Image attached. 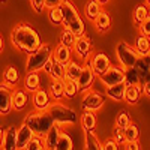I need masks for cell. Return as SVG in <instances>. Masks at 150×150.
<instances>
[{
    "label": "cell",
    "instance_id": "6da1fadb",
    "mask_svg": "<svg viewBox=\"0 0 150 150\" xmlns=\"http://www.w3.org/2000/svg\"><path fill=\"white\" fill-rule=\"evenodd\" d=\"M11 42L15 48H18L20 51L32 54L35 53L38 48L42 45L41 36L32 26L29 24H20L17 26L11 33Z\"/></svg>",
    "mask_w": 150,
    "mask_h": 150
},
{
    "label": "cell",
    "instance_id": "7a4b0ae2",
    "mask_svg": "<svg viewBox=\"0 0 150 150\" xmlns=\"http://www.w3.org/2000/svg\"><path fill=\"white\" fill-rule=\"evenodd\" d=\"M60 9H62V15H63V24L65 27L69 29L72 33H75V36L80 38L86 33V24L81 18V15L78 14L77 6H75L71 0H63L60 3Z\"/></svg>",
    "mask_w": 150,
    "mask_h": 150
},
{
    "label": "cell",
    "instance_id": "3957f363",
    "mask_svg": "<svg viewBox=\"0 0 150 150\" xmlns=\"http://www.w3.org/2000/svg\"><path fill=\"white\" fill-rule=\"evenodd\" d=\"M24 123L33 131V134L36 137L44 138L45 134L51 129V126L54 125V120L48 114V111H33L24 119Z\"/></svg>",
    "mask_w": 150,
    "mask_h": 150
},
{
    "label": "cell",
    "instance_id": "277c9868",
    "mask_svg": "<svg viewBox=\"0 0 150 150\" xmlns=\"http://www.w3.org/2000/svg\"><path fill=\"white\" fill-rule=\"evenodd\" d=\"M48 114L51 116L56 125L63 126V125H75L78 122V114L75 112V110L63 105L60 101L51 102L48 107Z\"/></svg>",
    "mask_w": 150,
    "mask_h": 150
},
{
    "label": "cell",
    "instance_id": "5b68a950",
    "mask_svg": "<svg viewBox=\"0 0 150 150\" xmlns=\"http://www.w3.org/2000/svg\"><path fill=\"white\" fill-rule=\"evenodd\" d=\"M53 51L50 44H42L35 53L29 54L27 63H26V69L27 72H39L44 69V66L47 65V62L53 57Z\"/></svg>",
    "mask_w": 150,
    "mask_h": 150
},
{
    "label": "cell",
    "instance_id": "8992f818",
    "mask_svg": "<svg viewBox=\"0 0 150 150\" xmlns=\"http://www.w3.org/2000/svg\"><path fill=\"white\" fill-rule=\"evenodd\" d=\"M116 56H117V60H119V65L123 68V69H129V68H134L137 60L140 59V54L135 48H132L129 44L120 41L116 47Z\"/></svg>",
    "mask_w": 150,
    "mask_h": 150
},
{
    "label": "cell",
    "instance_id": "52a82bcc",
    "mask_svg": "<svg viewBox=\"0 0 150 150\" xmlns=\"http://www.w3.org/2000/svg\"><path fill=\"white\" fill-rule=\"evenodd\" d=\"M105 102V98L98 93V92H93V90H87V93L83 96L81 99V107L84 111H98Z\"/></svg>",
    "mask_w": 150,
    "mask_h": 150
},
{
    "label": "cell",
    "instance_id": "ba28073f",
    "mask_svg": "<svg viewBox=\"0 0 150 150\" xmlns=\"http://www.w3.org/2000/svg\"><path fill=\"white\" fill-rule=\"evenodd\" d=\"M101 81L105 84V87H111L114 84H119V83H123L125 81V69L119 65V66H110L101 77Z\"/></svg>",
    "mask_w": 150,
    "mask_h": 150
},
{
    "label": "cell",
    "instance_id": "9c48e42d",
    "mask_svg": "<svg viewBox=\"0 0 150 150\" xmlns=\"http://www.w3.org/2000/svg\"><path fill=\"white\" fill-rule=\"evenodd\" d=\"M95 77L96 74L90 65V62H86L83 65V69H81V74L77 80L78 83V87H80V92H87L90 90V87L93 86V81H95Z\"/></svg>",
    "mask_w": 150,
    "mask_h": 150
},
{
    "label": "cell",
    "instance_id": "30bf717a",
    "mask_svg": "<svg viewBox=\"0 0 150 150\" xmlns=\"http://www.w3.org/2000/svg\"><path fill=\"white\" fill-rule=\"evenodd\" d=\"M92 41L87 38L86 35L77 38V41H75V45H74V50H75V54H77L80 59L89 62L90 59V54H92Z\"/></svg>",
    "mask_w": 150,
    "mask_h": 150
},
{
    "label": "cell",
    "instance_id": "8fae6325",
    "mask_svg": "<svg viewBox=\"0 0 150 150\" xmlns=\"http://www.w3.org/2000/svg\"><path fill=\"white\" fill-rule=\"evenodd\" d=\"M12 111V89L11 86L0 84V114H9Z\"/></svg>",
    "mask_w": 150,
    "mask_h": 150
},
{
    "label": "cell",
    "instance_id": "7c38bea8",
    "mask_svg": "<svg viewBox=\"0 0 150 150\" xmlns=\"http://www.w3.org/2000/svg\"><path fill=\"white\" fill-rule=\"evenodd\" d=\"M89 62H90V65H92L95 74H96V77H101V75L111 66L110 57L105 53H96V54H93V57Z\"/></svg>",
    "mask_w": 150,
    "mask_h": 150
},
{
    "label": "cell",
    "instance_id": "4fadbf2b",
    "mask_svg": "<svg viewBox=\"0 0 150 150\" xmlns=\"http://www.w3.org/2000/svg\"><path fill=\"white\" fill-rule=\"evenodd\" d=\"M51 104V96L44 89H38L33 92V105L36 111H47Z\"/></svg>",
    "mask_w": 150,
    "mask_h": 150
},
{
    "label": "cell",
    "instance_id": "5bb4252c",
    "mask_svg": "<svg viewBox=\"0 0 150 150\" xmlns=\"http://www.w3.org/2000/svg\"><path fill=\"white\" fill-rule=\"evenodd\" d=\"M35 137L33 131L27 126L26 123H23L20 128H17V146L18 150H24V147L27 146V143Z\"/></svg>",
    "mask_w": 150,
    "mask_h": 150
},
{
    "label": "cell",
    "instance_id": "9a60e30c",
    "mask_svg": "<svg viewBox=\"0 0 150 150\" xmlns=\"http://www.w3.org/2000/svg\"><path fill=\"white\" fill-rule=\"evenodd\" d=\"M60 128L62 126H59V125L54 123L53 126H51V129L45 134V137H44V146H45L47 150H54L56 149L57 141L60 138V134H62V129Z\"/></svg>",
    "mask_w": 150,
    "mask_h": 150
},
{
    "label": "cell",
    "instance_id": "2e32d148",
    "mask_svg": "<svg viewBox=\"0 0 150 150\" xmlns=\"http://www.w3.org/2000/svg\"><path fill=\"white\" fill-rule=\"evenodd\" d=\"M53 59L56 62L63 63V65H68L69 62L72 60V48L71 47H66L63 44H59L56 47V50L53 51Z\"/></svg>",
    "mask_w": 150,
    "mask_h": 150
},
{
    "label": "cell",
    "instance_id": "e0dca14e",
    "mask_svg": "<svg viewBox=\"0 0 150 150\" xmlns=\"http://www.w3.org/2000/svg\"><path fill=\"white\" fill-rule=\"evenodd\" d=\"M3 150H18L17 146V128L11 126L3 132Z\"/></svg>",
    "mask_w": 150,
    "mask_h": 150
},
{
    "label": "cell",
    "instance_id": "ac0fdd59",
    "mask_svg": "<svg viewBox=\"0 0 150 150\" xmlns=\"http://www.w3.org/2000/svg\"><path fill=\"white\" fill-rule=\"evenodd\" d=\"M126 87H128V84L125 81L114 84L111 87H107V95L112 99V101H123L125 95H126Z\"/></svg>",
    "mask_w": 150,
    "mask_h": 150
},
{
    "label": "cell",
    "instance_id": "d6986e66",
    "mask_svg": "<svg viewBox=\"0 0 150 150\" xmlns=\"http://www.w3.org/2000/svg\"><path fill=\"white\" fill-rule=\"evenodd\" d=\"M143 93V87L141 84H131L126 87V95H125V101L131 105H135L140 101V96Z\"/></svg>",
    "mask_w": 150,
    "mask_h": 150
},
{
    "label": "cell",
    "instance_id": "ffe728a7",
    "mask_svg": "<svg viewBox=\"0 0 150 150\" xmlns=\"http://www.w3.org/2000/svg\"><path fill=\"white\" fill-rule=\"evenodd\" d=\"M29 102V93L24 90H12V108L23 110Z\"/></svg>",
    "mask_w": 150,
    "mask_h": 150
},
{
    "label": "cell",
    "instance_id": "44dd1931",
    "mask_svg": "<svg viewBox=\"0 0 150 150\" xmlns=\"http://www.w3.org/2000/svg\"><path fill=\"white\" fill-rule=\"evenodd\" d=\"M41 86V77H39V72H27L26 75V80H24V89L27 92L33 93L39 89Z\"/></svg>",
    "mask_w": 150,
    "mask_h": 150
},
{
    "label": "cell",
    "instance_id": "7402d4cb",
    "mask_svg": "<svg viewBox=\"0 0 150 150\" xmlns=\"http://www.w3.org/2000/svg\"><path fill=\"white\" fill-rule=\"evenodd\" d=\"M93 23H95V27H96L99 32L105 33V32H108L110 27H111V17L107 14L105 11H101V12H99V15L93 20Z\"/></svg>",
    "mask_w": 150,
    "mask_h": 150
},
{
    "label": "cell",
    "instance_id": "603a6c76",
    "mask_svg": "<svg viewBox=\"0 0 150 150\" xmlns=\"http://www.w3.org/2000/svg\"><path fill=\"white\" fill-rule=\"evenodd\" d=\"M81 125H83V129L86 132H92L96 128V116L93 111H83V114L80 117Z\"/></svg>",
    "mask_w": 150,
    "mask_h": 150
},
{
    "label": "cell",
    "instance_id": "cb8c5ba5",
    "mask_svg": "<svg viewBox=\"0 0 150 150\" xmlns=\"http://www.w3.org/2000/svg\"><path fill=\"white\" fill-rule=\"evenodd\" d=\"M83 65L78 63L77 60H71L69 63L66 65V74H65V80H75L77 81L80 74H81Z\"/></svg>",
    "mask_w": 150,
    "mask_h": 150
},
{
    "label": "cell",
    "instance_id": "d4e9b609",
    "mask_svg": "<svg viewBox=\"0 0 150 150\" xmlns=\"http://www.w3.org/2000/svg\"><path fill=\"white\" fill-rule=\"evenodd\" d=\"M50 93L54 101H60L65 96L63 92V80H53V83L50 84Z\"/></svg>",
    "mask_w": 150,
    "mask_h": 150
},
{
    "label": "cell",
    "instance_id": "484cf974",
    "mask_svg": "<svg viewBox=\"0 0 150 150\" xmlns=\"http://www.w3.org/2000/svg\"><path fill=\"white\" fill-rule=\"evenodd\" d=\"M135 50L138 51L140 56H144V54L150 53V38H147L144 35H140L135 41Z\"/></svg>",
    "mask_w": 150,
    "mask_h": 150
},
{
    "label": "cell",
    "instance_id": "4316f807",
    "mask_svg": "<svg viewBox=\"0 0 150 150\" xmlns=\"http://www.w3.org/2000/svg\"><path fill=\"white\" fill-rule=\"evenodd\" d=\"M63 92L66 98H75L80 93L78 83L75 80H63Z\"/></svg>",
    "mask_w": 150,
    "mask_h": 150
},
{
    "label": "cell",
    "instance_id": "83f0119b",
    "mask_svg": "<svg viewBox=\"0 0 150 150\" xmlns=\"http://www.w3.org/2000/svg\"><path fill=\"white\" fill-rule=\"evenodd\" d=\"M86 150H102V143L98 140L96 134L92 132H86Z\"/></svg>",
    "mask_w": 150,
    "mask_h": 150
},
{
    "label": "cell",
    "instance_id": "f1b7e54d",
    "mask_svg": "<svg viewBox=\"0 0 150 150\" xmlns=\"http://www.w3.org/2000/svg\"><path fill=\"white\" fill-rule=\"evenodd\" d=\"M54 150H74V141H72V138H71V135L62 131L60 138H59L57 146H56Z\"/></svg>",
    "mask_w": 150,
    "mask_h": 150
},
{
    "label": "cell",
    "instance_id": "f546056e",
    "mask_svg": "<svg viewBox=\"0 0 150 150\" xmlns=\"http://www.w3.org/2000/svg\"><path fill=\"white\" fill-rule=\"evenodd\" d=\"M65 74H66V65L60 63V62H56L53 59V69L50 72L53 80H65Z\"/></svg>",
    "mask_w": 150,
    "mask_h": 150
},
{
    "label": "cell",
    "instance_id": "4dcf8cb0",
    "mask_svg": "<svg viewBox=\"0 0 150 150\" xmlns=\"http://www.w3.org/2000/svg\"><path fill=\"white\" fill-rule=\"evenodd\" d=\"M101 11H102L101 5H99L96 0H90V2H87V5H86V17L89 18L90 21H93L99 15Z\"/></svg>",
    "mask_w": 150,
    "mask_h": 150
},
{
    "label": "cell",
    "instance_id": "1f68e13d",
    "mask_svg": "<svg viewBox=\"0 0 150 150\" xmlns=\"http://www.w3.org/2000/svg\"><path fill=\"white\" fill-rule=\"evenodd\" d=\"M3 78H5V83H6L8 86H17L18 78H20L17 68H14V66L6 68V71H5V74H3Z\"/></svg>",
    "mask_w": 150,
    "mask_h": 150
},
{
    "label": "cell",
    "instance_id": "d6a6232c",
    "mask_svg": "<svg viewBox=\"0 0 150 150\" xmlns=\"http://www.w3.org/2000/svg\"><path fill=\"white\" fill-rule=\"evenodd\" d=\"M75 41H77V36H75V33H72L69 29L65 27V30L62 32V35H60V44H63V45H66V47L74 48Z\"/></svg>",
    "mask_w": 150,
    "mask_h": 150
},
{
    "label": "cell",
    "instance_id": "836d02e7",
    "mask_svg": "<svg viewBox=\"0 0 150 150\" xmlns=\"http://www.w3.org/2000/svg\"><path fill=\"white\" fill-rule=\"evenodd\" d=\"M123 134H125V140L126 141H135V140H138V137H140V129L137 125L131 123L129 126H126L123 129Z\"/></svg>",
    "mask_w": 150,
    "mask_h": 150
},
{
    "label": "cell",
    "instance_id": "e575fe53",
    "mask_svg": "<svg viewBox=\"0 0 150 150\" xmlns=\"http://www.w3.org/2000/svg\"><path fill=\"white\" fill-rule=\"evenodd\" d=\"M48 18H50V21H51L54 26H60V24H63V15H62V9H60V6L50 8Z\"/></svg>",
    "mask_w": 150,
    "mask_h": 150
},
{
    "label": "cell",
    "instance_id": "d590c367",
    "mask_svg": "<svg viewBox=\"0 0 150 150\" xmlns=\"http://www.w3.org/2000/svg\"><path fill=\"white\" fill-rule=\"evenodd\" d=\"M147 15H149V9H147V6H144V5H138L135 8V11H134V21H135V24H140L147 18Z\"/></svg>",
    "mask_w": 150,
    "mask_h": 150
},
{
    "label": "cell",
    "instance_id": "8d00e7d4",
    "mask_svg": "<svg viewBox=\"0 0 150 150\" xmlns=\"http://www.w3.org/2000/svg\"><path fill=\"white\" fill-rule=\"evenodd\" d=\"M131 125V116L128 111H120L117 117H116V128H120V129H125L126 126Z\"/></svg>",
    "mask_w": 150,
    "mask_h": 150
},
{
    "label": "cell",
    "instance_id": "74e56055",
    "mask_svg": "<svg viewBox=\"0 0 150 150\" xmlns=\"http://www.w3.org/2000/svg\"><path fill=\"white\" fill-rule=\"evenodd\" d=\"M125 83H126L128 86H131V84H141L140 77H138V74H137L135 68L125 69Z\"/></svg>",
    "mask_w": 150,
    "mask_h": 150
},
{
    "label": "cell",
    "instance_id": "f35d334b",
    "mask_svg": "<svg viewBox=\"0 0 150 150\" xmlns=\"http://www.w3.org/2000/svg\"><path fill=\"white\" fill-rule=\"evenodd\" d=\"M45 146H44V138L41 137H33V138L27 143V146L24 147V150H44Z\"/></svg>",
    "mask_w": 150,
    "mask_h": 150
},
{
    "label": "cell",
    "instance_id": "ab89813d",
    "mask_svg": "<svg viewBox=\"0 0 150 150\" xmlns=\"http://www.w3.org/2000/svg\"><path fill=\"white\" fill-rule=\"evenodd\" d=\"M140 32H141V35H144V36L150 38V14H149V15H147V18L140 24Z\"/></svg>",
    "mask_w": 150,
    "mask_h": 150
},
{
    "label": "cell",
    "instance_id": "60d3db41",
    "mask_svg": "<svg viewBox=\"0 0 150 150\" xmlns=\"http://www.w3.org/2000/svg\"><path fill=\"white\" fill-rule=\"evenodd\" d=\"M102 150H119V143L114 138H108L102 143Z\"/></svg>",
    "mask_w": 150,
    "mask_h": 150
},
{
    "label": "cell",
    "instance_id": "b9f144b4",
    "mask_svg": "<svg viewBox=\"0 0 150 150\" xmlns=\"http://www.w3.org/2000/svg\"><path fill=\"white\" fill-rule=\"evenodd\" d=\"M32 2V6L36 12H42L44 8H45V0H30Z\"/></svg>",
    "mask_w": 150,
    "mask_h": 150
},
{
    "label": "cell",
    "instance_id": "7bdbcfd3",
    "mask_svg": "<svg viewBox=\"0 0 150 150\" xmlns=\"http://www.w3.org/2000/svg\"><path fill=\"white\" fill-rule=\"evenodd\" d=\"M125 150H141V146H140L138 140H135V141H126V143H125Z\"/></svg>",
    "mask_w": 150,
    "mask_h": 150
},
{
    "label": "cell",
    "instance_id": "ee69618b",
    "mask_svg": "<svg viewBox=\"0 0 150 150\" xmlns=\"http://www.w3.org/2000/svg\"><path fill=\"white\" fill-rule=\"evenodd\" d=\"M114 140H116L119 144H125V143H126V140H125L123 129H120V128H117V129H116V137H114Z\"/></svg>",
    "mask_w": 150,
    "mask_h": 150
},
{
    "label": "cell",
    "instance_id": "f6af8a7d",
    "mask_svg": "<svg viewBox=\"0 0 150 150\" xmlns=\"http://www.w3.org/2000/svg\"><path fill=\"white\" fill-rule=\"evenodd\" d=\"M63 0H45V8H56V6H60V3Z\"/></svg>",
    "mask_w": 150,
    "mask_h": 150
},
{
    "label": "cell",
    "instance_id": "bcb514c9",
    "mask_svg": "<svg viewBox=\"0 0 150 150\" xmlns=\"http://www.w3.org/2000/svg\"><path fill=\"white\" fill-rule=\"evenodd\" d=\"M141 87H143V93L146 96H150V80H147L146 83H143Z\"/></svg>",
    "mask_w": 150,
    "mask_h": 150
},
{
    "label": "cell",
    "instance_id": "7dc6e473",
    "mask_svg": "<svg viewBox=\"0 0 150 150\" xmlns=\"http://www.w3.org/2000/svg\"><path fill=\"white\" fill-rule=\"evenodd\" d=\"M51 69H53V57L50 59V60L47 62V65L44 66V71H45V72H47L48 75H50V72H51Z\"/></svg>",
    "mask_w": 150,
    "mask_h": 150
},
{
    "label": "cell",
    "instance_id": "c3c4849f",
    "mask_svg": "<svg viewBox=\"0 0 150 150\" xmlns=\"http://www.w3.org/2000/svg\"><path fill=\"white\" fill-rule=\"evenodd\" d=\"M141 59L147 63V66L150 68V53H147V54H144V56H141Z\"/></svg>",
    "mask_w": 150,
    "mask_h": 150
},
{
    "label": "cell",
    "instance_id": "681fc988",
    "mask_svg": "<svg viewBox=\"0 0 150 150\" xmlns=\"http://www.w3.org/2000/svg\"><path fill=\"white\" fill-rule=\"evenodd\" d=\"M3 129H0V147H2V144H3Z\"/></svg>",
    "mask_w": 150,
    "mask_h": 150
},
{
    "label": "cell",
    "instance_id": "f907efd6",
    "mask_svg": "<svg viewBox=\"0 0 150 150\" xmlns=\"http://www.w3.org/2000/svg\"><path fill=\"white\" fill-rule=\"evenodd\" d=\"M96 2H98L99 5H101V6H102V5H107V3L110 2V0H96Z\"/></svg>",
    "mask_w": 150,
    "mask_h": 150
},
{
    "label": "cell",
    "instance_id": "816d5d0a",
    "mask_svg": "<svg viewBox=\"0 0 150 150\" xmlns=\"http://www.w3.org/2000/svg\"><path fill=\"white\" fill-rule=\"evenodd\" d=\"M3 50V39H2V36H0V51Z\"/></svg>",
    "mask_w": 150,
    "mask_h": 150
},
{
    "label": "cell",
    "instance_id": "f5cc1de1",
    "mask_svg": "<svg viewBox=\"0 0 150 150\" xmlns=\"http://www.w3.org/2000/svg\"><path fill=\"white\" fill-rule=\"evenodd\" d=\"M146 2H147V5H149V6H150V0H146Z\"/></svg>",
    "mask_w": 150,
    "mask_h": 150
},
{
    "label": "cell",
    "instance_id": "db71d44e",
    "mask_svg": "<svg viewBox=\"0 0 150 150\" xmlns=\"http://www.w3.org/2000/svg\"><path fill=\"white\" fill-rule=\"evenodd\" d=\"M0 2H5V0H0Z\"/></svg>",
    "mask_w": 150,
    "mask_h": 150
},
{
    "label": "cell",
    "instance_id": "11a10c76",
    "mask_svg": "<svg viewBox=\"0 0 150 150\" xmlns=\"http://www.w3.org/2000/svg\"><path fill=\"white\" fill-rule=\"evenodd\" d=\"M44 150H47V149H44Z\"/></svg>",
    "mask_w": 150,
    "mask_h": 150
}]
</instances>
